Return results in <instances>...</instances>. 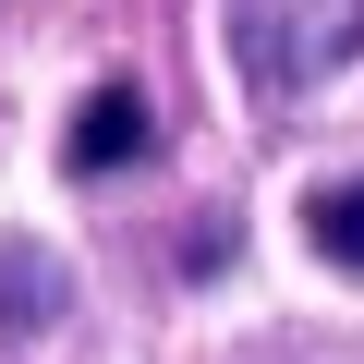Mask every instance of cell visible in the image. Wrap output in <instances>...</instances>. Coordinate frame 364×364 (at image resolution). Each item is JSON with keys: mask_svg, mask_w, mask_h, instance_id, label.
Instances as JSON below:
<instances>
[{"mask_svg": "<svg viewBox=\"0 0 364 364\" xmlns=\"http://www.w3.org/2000/svg\"><path fill=\"white\" fill-rule=\"evenodd\" d=\"M364 49V0H231V61L255 97H304Z\"/></svg>", "mask_w": 364, "mask_h": 364, "instance_id": "1", "label": "cell"}, {"mask_svg": "<svg viewBox=\"0 0 364 364\" xmlns=\"http://www.w3.org/2000/svg\"><path fill=\"white\" fill-rule=\"evenodd\" d=\"M146 146H158V109H146V85H122V73H109V85L73 109V134H61V158H73L85 182H97V170H134Z\"/></svg>", "mask_w": 364, "mask_h": 364, "instance_id": "2", "label": "cell"}, {"mask_svg": "<svg viewBox=\"0 0 364 364\" xmlns=\"http://www.w3.org/2000/svg\"><path fill=\"white\" fill-rule=\"evenodd\" d=\"M73 316V279H61V255H37V243H0V328L13 340H49Z\"/></svg>", "mask_w": 364, "mask_h": 364, "instance_id": "3", "label": "cell"}, {"mask_svg": "<svg viewBox=\"0 0 364 364\" xmlns=\"http://www.w3.org/2000/svg\"><path fill=\"white\" fill-rule=\"evenodd\" d=\"M304 243H316L328 267H352V279H364V182H328V195H304Z\"/></svg>", "mask_w": 364, "mask_h": 364, "instance_id": "4", "label": "cell"}]
</instances>
